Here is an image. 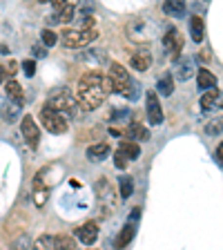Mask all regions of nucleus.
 Masks as SVG:
<instances>
[{"mask_svg": "<svg viewBox=\"0 0 223 250\" xmlns=\"http://www.w3.org/2000/svg\"><path fill=\"white\" fill-rule=\"evenodd\" d=\"M103 76L105 74H101V72H87L81 76V81L76 85V101L83 105V109L92 112V109H99L103 105L105 92L101 87Z\"/></svg>", "mask_w": 223, "mask_h": 250, "instance_id": "obj_1", "label": "nucleus"}, {"mask_svg": "<svg viewBox=\"0 0 223 250\" xmlns=\"http://www.w3.org/2000/svg\"><path fill=\"white\" fill-rule=\"evenodd\" d=\"M109 78L114 81V89L127 99H139V85L134 83L127 74V69L121 65V62H112V67H109Z\"/></svg>", "mask_w": 223, "mask_h": 250, "instance_id": "obj_2", "label": "nucleus"}, {"mask_svg": "<svg viewBox=\"0 0 223 250\" xmlns=\"http://www.w3.org/2000/svg\"><path fill=\"white\" fill-rule=\"evenodd\" d=\"M58 38L65 47L76 49V47H85L89 42H94L99 38V34H96V29H65Z\"/></svg>", "mask_w": 223, "mask_h": 250, "instance_id": "obj_3", "label": "nucleus"}, {"mask_svg": "<svg viewBox=\"0 0 223 250\" xmlns=\"http://www.w3.org/2000/svg\"><path fill=\"white\" fill-rule=\"evenodd\" d=\"M41 123H42V127L49 130L52 134H65V132H67V119H65L61 112L52 109L49 105H45V107L41 109Z\"/></svg>", "mask_w": 223, "mask_h": 250, "instance_id": "obj_4", "label": "nucleus"}, {"mask_svg": "<svg viewBox=\"0 0 223 250\" xmlns=\"http://www.w3.org/2000/svg\"><path fill=\"white\" fill-rule=\"evenodd\" d=\"M49 107L56 109V112H67V114H76V99H74V94L69 92V89H58V92H54L52 96H49Z\"/></svg>", "mask_w": 223, "mask_h": 250, "instance_id": "obj_5", "label": "nucleus"}, {"mask_svg": "<svg viewBox=\"0 0 223 250\" xmlns=\"http://www.w3.org/2000/svg\"><path fill=\"white\" fill-rule=\"evenodd\" d=\"M145 103H147V121H150L152 125H161L163 123V107H161V101H159V94L147 92Z\"/></svg>", "mask_w": 223, "mask_h": 250, "instance_id": "obj_6", "label": "nucleus"}, {"mask_svg": "<svg viewBox=\"0 0 223 250\" xmlns=\"http://www.w3.org/2000/svg\"><path fill=\"white\" fill-rule=\"evenodd\" d=\"M20 132L22 136H25V141L29 143V147H36L38 141H41V130H38L36 121H34V116H22V123H20Z\"/></svg>", "mask_w": 223, "mask_h": 250, "instance_id": "obj_7", "label": "nucleus"}, {"mask_svg": "<svg viewBox=\"0 0 223 250\" xmlns=\"http://www.w3.org/2000/svg\"><path fill=\"white\" fill-rule=\"evenodd\" d=\"M163 45H165V49L172 54V56L177 58L179 56V52L183 49V36H181V31L179 29H167V34H165V38H163Z\"/></svg>", "mask_w": 223, "mask_h": 250, "instance_id": "obj_8", "label": "nucleus"}, {"mask_svg": "<svg viewBox=\"0 0 223 250\" xmlns=\"http://www.w3.org/2000/svg\"><path fill=\"white\" fill-rule=\"evenodd\" d=\"M76 239L81 241V244H87L92 246L94 241L99 239V226L94 224V221H87V224H83L81 228H76Z\"/></svg>", "mask_w": 223, "mask_h": 250, "instance_id": "obj_9", "label": "nucleus"}, {"mask_svg": "<svg viewBox=\"0 0 223 250\" xmlns=\"http://www.w3.org/2000/svg\"><path fill=\"white\" fill-rule=\"evenodd\" d=\"M194 58L192 56H183L177 61V76L179 81H187V78H192L194 74Z\"/></svg>", "mask_w": 223, "mask_h": 250, "instance_id": "obj_10", "label": "nucleus"}, {"mask_svg": "<svg viewBox=\"0 0 223 250\" xmlns=\"http://www.w3.org/2000/svg\"><path fill=\"white\" fill-rule=\"evenodd\" d=\"M20 114V103H14V101H5L0 105V116L7 121V123H16Z\"/></svg>", "mask_w": 223, "mask_h": 250, "instance_id": "obj_11", "label": "nucleus"}, {"mask_svg": "<svg viewBox=\"0 0 223 250\" xmlns=\"http://www.w3.org/2000/svg\"><path fill=\"white\" fill-rule=\"evenodd\" d=\"M219 99H221V92H219L217 87H214V89H208V92L201 96L199 105H201L203 112H210V109H214V107L219 105Z\"/></svg>", "mask_w": 223, "mask_h": 250, "instance_id": "obj_12", "label": "nucleus"}, {"mask_svg": "<svg viewBox=\"0 0 223 250\" xmlns=\"http://www.w3.org/2000/svg\"><path fill=\"white\" fill-rule=\"evenodd\" d=\"M150 65H152V54L147 52V49L136 52L134 56H132V67H134L136 72H145V69H150Z\"/></svg>", "mask_w": 223, "mask_h": 250, "instance_id": "obj_13", "label": "nucleus"}, {"mask_svg": "<svg viewBox=\"0 0 223 250\" xmlns=\"http://www.w3.org/2000/svg\"><path fill=\"white\" fill-rule=\"evenodd\" d=\"M197 83H199V87L201 89H214L217 87V76H214L210 69L201 67L197 72Z\"/></svg>", "mask_w": 223, "mask_h": 250, "instance_id": "obj_14", "label": "nucleus"}, {"mask_svg": "<svg viewBox=\"0 0 223 250\" xmlns=\"http://www.w3.org/2000/svg\"><path fill=\"white\" fill-rule=\"evenodd\" d=\"M125 134H127V141H145L147 136H150V132L143 127L141 123H130L127 125V130H125Z\"/></svg>", "mask_w": 223, "mask_h": 250, "instance_id": "obj_15", "label": "nucleus"}, {"mask_svg": "<svg viewBox=\"0 0 223 250\" xmlns=\"http://www.w3.org/2000/svg\"><path fill=\"white\" fill-rule=\"evenodd\" d=\"M109 152H112V147H109L107 143H94V146L87 147V156L94 159V161H103V159H107Z\"/></svg>", "mask_w": 223, "mask_h": 250, "instance_id": "obj_16", "label": "nucleus"}, {"mask_svg": "<svg viewBox=\"0 0 223 250\" xmlns=\"http://www.w3.org/2000/svg\"><path fill=\"white\" fill-rule=\"evenodd\" d=\"M190 34H192V38L197 42L203 41V36H205V25H203L201 16H192V18H190Z\"/></svg>", "mask_w": 223, "mask_h": 250, "instance_id": "obj_17", "label": "nucleus"}, {"mask_svg": "<svg viewBox=\"0 0 223 250\" xmlns=\"http://www.w3.org/2000/svg\"><path fill=\"white\" fill-rule=\"evenodd\" d=\"M29 250H56V237L54 234H42L31 244Z\"/></svg>", "mask_w": 223, "mask_h": 250, "instance_id": "obj_18", "label": "nucleus"}, {"mask_svg": "<svg viewBox=\"0 0 223 250\" xmlns=\"http://www.w3.org/2000/svg\"><path fill=\"white\" fill-rule=\"evenodd\" d=\"M5 92H7V96H9V101L22 103V85L18 83V81H7Z\"/></svg>", "mask_w": 223, "mask_h": 250, "instance_id": "obj_19", "label": "nucleus"}, {"mask_svg": "<svg viewBox=\"0 0 223 250\" xmlns=\"http://www.w3.org/2000/svg\"><path fill=\"white\" fill-rule=\"evenodd\" d=\"M132 237H134V224H127V226H125V228L119 232V237H116L114 246H116L119 250H121V248H125V246H127V244L132 241Z\"/></svg>", "mask_w": 223, "mask_h": 250, "instance_id": "obj_20", "label": "nucleus"}, {"mask_svg": "<svg viewBox=\"0 0 223 250\" xmlns=\"http://www.w3.org/2000/svg\"><path fill=\"white\" fill-rule=\"evenodd\" d=\"M156 89H159L163 96H170V94L174 92V76H172V74H163V76L159 78V83H156Z\"/></svg>", "mask_w": 223, "mask_h": 250, "instance_id": "obj_21", "label": "nucleus"}, {"mask_svg": "<svg viewBox=\"0 0 223 250\" xmlns=\"http://www.w3.org/2000/svg\"><path fill=\"white\" fill-rule=\"evenodd\" d=\"M74 11H76V9H74L72 2H65V7H62L58 14H54L52 21H54V22H69V21L74 18Z\"/></svg>", "mask_w": 223, "mask_h": 250, "instance_id": "obj_22", "label": "nucleus"}, {"mask_svg": "<svg viewBox=\"0 0 223 250\" xmlns=\"http://www.w3.org/2000/svg\"><path fill=\"white\" fill-rule=\"evenodd\" d=\"M163 11L170 16H181L185 11V2H179V0H167L163 2Z\"/></svg>", "mask_w": 223, "mask_h": 250, "instance_id": "obj_23", "label": "nucleus"}, {"mask_svg": "<svg viewBox=\"0 0 223 250\" xmlns=\"http://www.w3.org/2000/svg\"><path fill=\"white\" fill-rule=\"evenodd\" d=\"M121 152H123L127 159H139V154H141V147L136 146L134 141H123V146H121Z\"/></svg>", "mask_w": 223, "mask_h": 250, "instance_id": "obj_24", "label": "nucleus"}, {"mask_svg": "<svg viewBox=\"0 0 223 250\" xmlns=\"http://www.w3.org/2000/svg\"><path fill=\"white\" fill-rule=\"evenodd\" d=\"M221 132H223V116H217V119L205 123V134L208 136H217V134H221Z\"/></svg>", "mask_w": 223, "mask_h": 250, "instance_id": "obj_25", "label": "nucleus"}, {"mask_svg": "<svg viewBox=\"0 0 223 250\" xmlns=\"http://www.w3.org/2000/svg\"><path fill=\"white\" fill-rule=\"evenodd\" d=\"M56 250H76V241H74V237L58 234L56 237Z\"/></svg>", "mask_w": 223, "mask_h": 250, "instance_id": "obj_26", "label": "nucleus"}, {"mask_svg": "<svg viewBox=\"0 0 223 250\" xmlns=\"http://www.w3.org/2000/svg\"><path fill=\"white\" fill-rule=\"evenodd\" d=\"M119 181H121V197H123V199H127L132 192H134V179H132V177H127V174H125V177H121Z\"/></svg>", "mask_w": 223, "mask_h": 250, "instance_id": "obj_27", "label": "nucleus"}, {"mask_svg": "<svg viewBox=\"0 0 223 250\" xmlns=\"http://www.w3.org/2000/svg\"><path fill=\"white\" fill-rule=\"evenodd\" d=\"M41 38H42V42H45L47 47H52V45H56V42H58V34H56V31H52V29H42L41 31Z\"/></svg>", "mask_w": 223, "mask_h": 250, "instance_id": "obj_28", "label": "nucleus"}, {"mask_svg": "<svg viewBox=\"0 0 223 250\" xmlns=\"http://www.w3.org/2000/svg\"><path fill=\"white\" fill-rule=\"evenodd\" d=\"M127 163H130V159H127V156H125L121 150L116 152V154H114V166L119 167V170H125V167H127Z\"/></svg>", "mask_w": 223, "mask_h": 250, "instance_id": "obj_29", "label": "nucleus"}, {"mask_svg": "<svg viewBox=\"0 0 223 250\" xmlns=\"http://www.w3.org/2000/svg\"><path fill=\"white\" fill-rule=\"evenodd\" d=\"M27 248H29V237L27 234H20V241L16 239L11 244V250H27Z\"/></svg>", "mask_w": 223, "mask_h": 250, "instance_id": "obj_30", "label": "nucleus"}, {"mask_svg": "<svg viewBox=\"0 0 223 250\" xmlns=\"http://www.w3.org/2000/svg\"><path fill=\"white\" fill-rule=\"evenodd\" d=\"M101 87H103V92H105V94L116 92V89H114V81H112L109 76H103V83H101Z\"/></svg>", "mask_w": 223, "mask_h": 250, "instance_id": "obj_31", "label": "nucleus"}, {"mask_svg": "<svg viewBox=\"0 0 223 250\" xmlns=\"http://www.w3.org/2000/svg\"><path fill=\"white\" fill-rule=\"evenodd\" d=\"M22 69H25L27 76H34V74H36V62H34V61H25V62H22Z\"/></svg>", "mask_w": 223, "mask_h": 250, "instance_id": "obj_32", "label": "nucleus"}, {"mask_svg": "<svg viewBox=\"0 0 223 250\" xmlns=\"http://www.w3.org/2000/svg\"><path fill=\"white\" fill-rule=\"evenodd\" d=\"M31 52H34V56H36V58H42V56H45V49H42V47H34Z\"/></svg>", "mask_w": 223, "mask_h": 250, "instance_id": "obj_33", "label": "nucleus"}, {"mask_svg": "<svg viewBox=\"0 0 223 250\" xmlns=\"http://www.w3.org/2000/svg\"><path fill=\"white\" fill-rule=\"evenodd\" d=\"M217 159H219V163L223 166V143H219V147H217Z\"/></svg>", "mask_w": 223, "mask_h": 250, "instance_id": "obj_34", "label": "nucleus"}, {"mask_svg": "<svg viewBox=\"0 0 223 250\" xmlns=\"http://www.w3.org/2000/svg\"><path fill=\"white\" fill-rule=\"evenodd\" d=\"M5 78H7V69L2 67V65H0V85L5 83Z\"/></svg>", "mask_w": 223, "mask_h": 250, "instance_id": "obj_35", "label": "nucleus"}]
</instances>
